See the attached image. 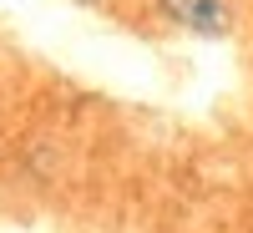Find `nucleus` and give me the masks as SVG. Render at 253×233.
Masks as SVG:
<instances>
[{
    "instance_id": "obj_2",
    "label": "nucleus",
    "mask_w": 253,
    "mask_h": 233,
    "mask_svg": "<svg viewBox=\"0 0 253 233\" xmlns=\"http://www.w3.org/2000/svg\"><path fill=\"white\" fill-rule=\"evenodd\" d=\"M76 5H107V0H76Z\"/></svg>"
},
{
    "instance_id": "obj_1",
    "label": "nucleus",
    "mask_w": 253,
    "mask_h": 233,
    "mask_svg": "<svg viewBox=\"0 0 253 233\" xmlns=\"http://www.w3.org/2000/svg\"><path fill=\"white\" fill-rule=\"evenodd\" d=\"M162 20H172L177 31H193V36H233V5L228 0H152Z\"/></svg>"
}]
</instances>
